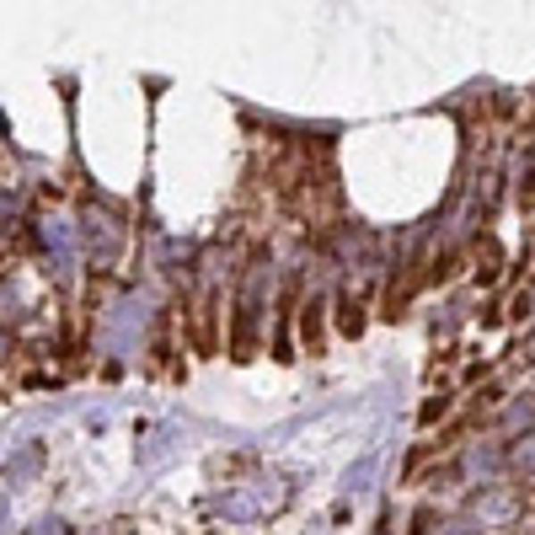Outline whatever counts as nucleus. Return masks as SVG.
<instances>
[{
	"label": "nucleus",
	"mask_w": 535,
	"mask_h": 535,
	"mask_svg": "<svg viewBox=\"0 0 535 535\" xmlns=\"http://www.w3.org/2000/svg\"><path fill=\"white\" fill-rule=\"evenodd\" d=\"M38 461H43V450H38V445H27V450H16V456L5 461V477H11V482H27V477L38 472Z\"/></svg>",
	"instance_id": "f257e3e1"
}]
</instances>
